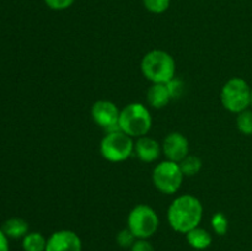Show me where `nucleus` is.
Here are the masks:
<instances>
[{"instance_id": "obj_17", "label": "nucleus", "mask_w": 252, "mask_h": 251, "mask_svg": "<svg viewBox=\"0 0 252 251\" xmlns=\"http://www.w3.org/2000/svg\"><path fill=\"white\" fill-rule=\"evenodd\" d=\"M236 126H238V129L243 134L252 135V111L245 110L243 112L238 113Z\"/></svg>"}, {"instance_id": "obj_23", "label": "nucleus", "mask_w": 252, "mask_h": 251, "mask_svg": "<svg viewBox=\"0 0 252 251\" xmlns=\"http://www.w3.org/2000/svg\"><path fill=\"white\" fill-rule=\"evenodd\" d=\"M130 251H155V249L148 239H137L130 248Z\"/></svg>"}, {"instance_id": "obj_21", "label": "nucleus", "mask_w": 252, "mask_h": 251, "mask_svg": "<svg viewBox=\"0 0 252 251\" xmlns=\"http://www.w3.org/2000/svg\"><path fill=\"white\" fill-rule=\"evenodd\" d=\"M166 86H167V90H169L171 100H174V98H180L182 96V94H184V90H185L184 81H182L181 79L176 78V76H175L174 79H171L169 83H166Z\"/></svg>"}, {"instance_id": "obj_6", "label": "nucleus", "mask_w": 252, "mask_h": 251, "mask_svg": "<svg viewBox=\"0 0 252 251\" xmlns=\"http://www.w3.org/2000/svg\"><path fill=\"white\" fill-rule=\"evenodd\" d=\"M159 217L148 204H138L128 214L127 228L137 239H149L159 229Z\"/></svg>"}, {"instance_id": "obj_25", "label": "nucleus", "mask_w": 252, "mask_h": 251, "mask_svg": "<svg viewBox=\"0 0 252 251\" xmlns=\"http://www.w3.org/2000/svg\"><path fill=\"white\" fill-rule=\"evenodd\" d=\"M251 106H252V89H251Z\"/></svg>"}, {"instance_id": "obj_1", "label": "nucleus", "mask_w": 252, "mask_h": 251, "mask_svg": "<svg viewBox=\"0 0 252 251\" xmlns=\"http://www.w3.org/2000/svg\"><path fill=\"white\" fill-rule=\"evenodd\" d=\"M203 217V206L201 201L192 194L176 197L167 209V220L175 231L187 234L199 226Z\"/></svg>"}, {"instance_id": "obj_16", "label": "nucleus", "mask_w": 252, "mask_h": 251, "mask_svg": "<svg viewBox=\"0 0 252 251\" xmlns=\"http://www.w3.org/2000/svg\"><path fill=\"white\" fill-rule=\"evenodd\" d=\"M181 171L185 176H194L202 169V160L196 155H187L181 162H179Z\"/></svg>"}, {"instance_id": "obj_11", "label": "nucleus", "mask_w": 252, "mask_h": 251, "mask_svg": "<svg viewBox=\"0 0 252 251\" xmlns=\"http://www.w3.org/2000/svg\"><path fill=\"white\" fill-rule=\"evenodd\" d=\"M162 152L159 143L148 135L137 138V142L134 143V153L138 159L143 162H153L160 157V153Z\"/></svg>"}, {"instance_id": "obj_9", "label": "nucleus", "mask_w": 252, "mask_h": 251, "mask_svg": "<svg viewBox=\"0 0 252 251\" xmlns=\"http://www.w3.org/2000/svg\"><path fill=\"white\" fill-rule=\"evenodd\" d=\"M83 243L75 231L63 229L54 231L47 239L46 251H81Z\"/></svg>"}, {"instance_id": "obj_14", "label": "nucleus", "mask_w": 252, "mask_h": 251, "mask_svg": "<svg viewBox=\"0 0 252 251\" xmlns=\"http://www.w3.org/2000/svg\"><path fill=\"white\" fill-rule=\"evenodd\" d=\"M1 229L9 239H22L29 233V223L19 217H12L2 224Z\"/></svg>"}, {"instance_id": "obj_22", "label": "nucleus", "mask_w": 252, "mask_h": 251, "mask_svg": "<svg viewBox=\"0 0 252 251\" xmlns=\"http://www.w3.org/2000/svg\"><path fill=\"white\" fill-rule=\"evenodd\" d=\"M75 0H44V4L54 11H62V10H66L74 4Z\"/></svg>"}, {"instance_id": "obj_13", "label": "nucleus", "mask_w": 252, "mask_h": 251, "mask_svg": "<svg viewBox=\"0 0 252 251\" xmlns=\"http://www.w3.org/2000/svg\"><path fill=\"white\" fill-rule=\"evenodd\" d=\"M186 240L191 248L196 249V250H206L212 245L213 239H212L209 231L197 226L186 234Z\"/></svg>"}, {"instance_id": "obj_10", "label": "nucleus", "mask_w": 252, "mask_h": 251, "mask_svg": "<svg viewBox=\"0 0 252 251\" xmlns=\"http://www.w3.org/2000/svg\"><path fill=\"white\" fill-rule=\"evenodd\" d=\"M161 149L167 160L174 162H181L189 155V140L181 133L172 132L166 135L161 145Z\"/></svg>"}, {"instance_id": "obj_4", "label": "nucleus", "mask_w": 252, "mask_h": 251, "mask_svg": "<svg viewBox=\"0 0 252 251\" xmlns=\"http://www.w3.org/2000/svg\"><path fill=\"white\" fill-rule=\"evenodd\" d=\"M134 152L133 138L121 129L106 133L100 143V153L103 159L110 162H122L127 160Z\"/></svg>"}, {"instance_id": "obj_20", "label": "nucleus", "mask_w": 252, "mask_h": 251, "mask_svg": "<svg viewBox=\"0 0 252 251\" xmlns=\"http://www.w3.org/2000/svg\"><path fill=\"white\" fill-rule=\"evenodd\" d=\"M137 238L134 236V234L129 230L128 228L122 229L121 231H118L117 236H116V241H117L118 245L123 249H130L133 244L135 243Z\"/></svg>"}, {"instance_id": "obj_19", "label": "nucleus", "mask_w": 252, "mask_h": 251, "mask_svg": "<svg viewBox=\"0 0 252 251\" xmlns=\"http://www.w3.org/2000/svg\"><path fill=\"white\" fill-rule=\"evenodd\" d=\"M145 9L152 14H162L170 7L171 0H142Z\"/></svg>"}, {"instance_id": "obj_8", "label": "nucleus", "mask_w": 252, "mask_h": 251, "mask_svg": "<svg viewBox=\"0 0 252 251\" xmlns=\"http://www.w3.org/2000/svg\"><path fill=\"white\" fill-rule=\"evenodd\" d=\"M121 110L113 102L107 100H98L91 107V117L94 122L106 132L120 129L118 120H120Z\"/></svg>"}, {"instance_id": "obj_24", "label": "nucleus", "mask_w": 252, "mask_h": 251, "mask_svg": "<svg viewBox=\"0 0 252 251\" xmlns=\"http://www.w3.org/2000/svg\"><path fill=\"white\" fill-rule=\"evenodd\" d=\"M0 251H10L9 238L2 231L1 228H0Z\"/></svg>"}, {"instance_id": "obj_12", "label": "nucleus", "mask_w": 252, "mask_h": 251, "mask_svg": "<svg viewBox=\"0 0 252 251\" xmlns=\"http://www.w3.org/2000/svg\"><path fill=\"white\" fill-rule=\"evenodd\" d=\"M170 100L171 97H170L166 84H152V86L148 89L147 101L153 108L160 110L165 107L170 102Z\"/></svg>"}, {"instance_id": "obj_2", "label": "nucleus", "mask_w": 252, "mask_h": 251, "mask_svg": "<svg viewBox=\"0 0 252 251\" xmlns=\"http://www.w3.org/2000/svg\"><path fill=\"white\" fill-rule=\"evenodd\" d=\"M140 69L144 78L153 84H166L175 78L176 63L170 53L154 49L143 57Z\"/></svg>"}, {"instance_id": "obj_3", "label": "nucleus", "mask_w": 252, "mask_h": 251, "mask_svg": "<svg viewBox=\"0 0 252 251\" xmlns=\"http://www.w3.org/2000/svg\"><path fill=\"white\" fill-rule=\"evenodd\" d=\"M152 123V116L147 106L133 102L121 110L118 128L130 138H139L149 133Z\"/></svg>"}, {"instance_id": "obj_15", "label": "nucleus", "mask_w": 252, "mask_h": 251, "mask_svg": "<svg viewBox=\"0 0 252 251\" xmlns=\"http://www.w3.org/2000/svg\"><path fill=\"white\" fill-rule=\"evenodd\" d=\"M47 239L38 231L27 233L22 238V249L24 251H46Z\"/></svg>"}, {"instance_id": "obj_18", "label": "nucleus", "mask_w": 252, "mask_h": 251, "mask_svg": "<svg viewBox=\"0 0 252 251\" xmlns=\"http://www.w3.org/2000/svg\"><path fill=\"white\" fill-rule=\"evenodd\" d=\"M212 229H213L214 233L219 236H223L228 233V228H229V221L228 218L225 217V214L221 213V212H218V213L214 214L212 217Z\"/></svg>"}, {"instance_id": "obj_7", "label": "nucleus", "mask_w": 252, "mask_h": 251, "mask_svg": "<svg viewBox=\"0 0 252 251\" xmlns=\"http://www.w3.org/2000/svg\"><path fill=\"white\" fill-rule=\"evenodd\" d=\"M185 175L179 162L165 160L153 170V184L155 188L164 194H174L181 187Z\"/></svg>"}, {"instance_id": "obj_5", "label": "nucleus", "mask_w": 252, "mask_h": 251, "mask_svg": "<svg viewBox=\"0 0 252 251\" xmlns=\"http://www.w3.org/2000/svg\"><path fill=\"white\" fill-rule=\"evenodd\" d=\"M221 105L231 113H240L251 105V89L241 78L226 81L220 91Z\"/></svg>"}]
</instances>
